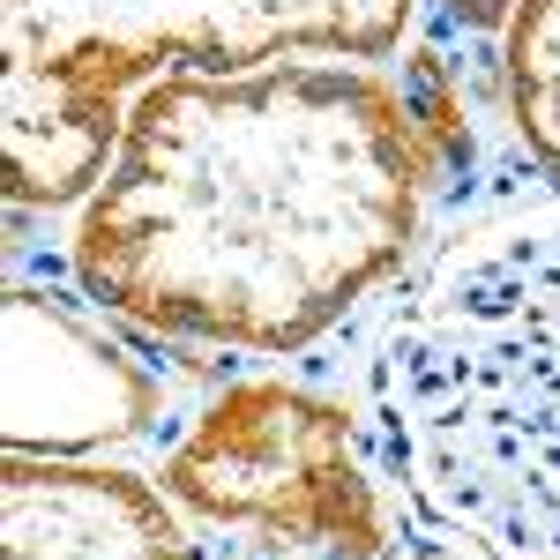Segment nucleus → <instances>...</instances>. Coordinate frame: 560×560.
Listing matches in <instances>:
<instances>
[{"label":"nucleus","instance_id":"2","mask_svg":"<svg viewBox=\"0 0 560 560\" xmlns=\"http://www.w3.org/2000/svg\"><path fill=\"white\" fill-rule=\"evenodd\" d=\"M366 456L478 560H560V217L448 247L366 351Z\"/></svg>","mask_w":560,"mask_h":560},{"label":"nucleus","instance_id":"12","mask_svg":"<svg viewBox=\"0 0 560 560\" xmlns=\"http://www.w3.org/2000/svg\"><path fill=\"white\" fill-rule=\"evenodd\" d=\"M396 560H456V553H441V546H404Z\"/></svg>","mask_w":560,"mask_h":560},{"label":"nucleus","instance_id":"5","mask_svg":"<svg viewBox=\"0 0 560 560\" xmlns=\"http://www.w3.org/2000/svg\"><path fill=\"white\" fill-rule=\"evenodd\" d=\"M8 329V388H0V441L8 456H60L90 464L105 448L150 441L165 419V374L135 345L105 337L90 314L60 300L52 284H8L0 306Z\"/></svg>","mask_w":560,"mask_h":560},{"label":"nucleus","instance_id":"3","mask_svg":"<svg viewBox=\"0 0 560 560\" xmlns=\"http://www.w3.org/2000/svg\"><path fill=\"white\" fill-rule=\"evenodd\" d=\"M158 486L179 516L261 560H396L404 530L382 501L366 427L300 382H224L187 419Z\"/></svg>","mask_w":560,"mask_h":560},{"label":"nucleus","instance_id":"6","mask_svg":"<svg viewBox=\"0 0 560 560\" xmlns=\"http://www.w3.org/2000/svg\"><path fill=\"white\" fill-rule=\"evenodd\" d=\"M396 90H404L411 128H419L433 224H471V217L516 210L530 195H553L516 135L509 68H501V38L493 31L456 23L448 8L419 15Z\"/></svg>","mask_w":560,"mask_h":560},{"label":"nucleus","instance_id":"1","mask_svg":"<svg viewBox=\"0 0 560 560\" xmlns=\"http://www.w3.org/2000/svg\"><path fill=\"white\" fill-rule=\"evenodd\" d=\"M427 224L396 75L359 60L173 68L135 90L120 158L75 210L68 277L142 337L292 359L396 284Z\"/></svg>","mask_w":560,"mask_h":560},{"label":"nucleus","instance_id":"7","mask_svg":"<svg viewBox=\"0 0 560 560\" xmlns=\"http://www.w3.org/2000/svg\"><path fill=\"white\" fill-rule=\"evenodd\" d=\"M8 210H83L105 187L135 113V75L105 45H0Z\"/></svg>","mask_w":560,"mask_h":560},{"label":"nucleus","instance_id":"10","mask_svg":"<svg viewBox=\"0 0 560 560\" xmlns=\"http://www.w3.org/2000/svg\"><path fill=\"white\" fill-rule=\"evenodd\" d=\"M433 8H448L456 23H471V31H509V15H516V0H433Z\"/></svg>","mask_w":560,"mask_h":560},{"label":"nucleus","instance_id":"9","mask_svg":"<svg viewBox=\"0 0 560 560\" xmlns=\"http://www.w3.org/2000/svg\"><path fill=\"white\" fill-rule=\"evenodd\" d=\"M501 68H509V113L523 150L560 195V0H516L501 31Z\"/></svg>","mask_w":560,"mask_h":560},{"label":"nucleus","instance_id":"8","mask_svg":"<svg viewBox=\"0 0 560 560\" xmlns=\"http://www.w3.org/2000/svg\"><path fill=\"white\" fill-rule=\"evenodd\" d=\"M0 560H195L179 501L120 464L8 456L0 464Z\"/></svg>","mask_w":560,"mask_h":560},{"label":"nucleus","instance_id":"4","mask_svg":"<svg viewBox=\"0 0 560 560\" xmlns=\"http://www.w3.org/2000/svg\"><path fill=\"white\" fill-rule=\"evenodd\" d=\"M419 15L427 0H0V45H105L135 83L277 60L382 68L411 45Z\"/></svg>","mask_w":560,"mask_h":560},{"label":"nucleus","instance_id":"11","mask_svg":"<svg viewBox=\"0 0 560 560\" xmlns=\"http://www.w3.org/2000/svg\"><path fill=\"white\" fill-rule=\"evenodd\" d=\"M195 560H261V553H240V546H224V538H202V553Z\"/></svg>","mask_w":560,"mask_h":560}]
</instances>
